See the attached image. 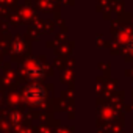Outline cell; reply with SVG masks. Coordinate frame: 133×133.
Here are the masks:
<instances>
[{
    "label": "cell",
    "instance_id": "1",
    "mask_svg": "<svg viewBox=\"0 0 133 133\" xmlns=\"http://www.w3.org/2000/svg\"><path fill=\"white\" fill-rule=\"evenodd\" d=\"M24 97L31 105H41L45 100V88L41 83H31L25 88Z\"/></svg>",
    "mask_w": 133,
    "mask_h": 133
},
{
    "label": "cell",
    "instance_id": "2",
    "mask_svg": "<svg viewBox=\"0 0 133 133\" xmlns=\"http://www.w3.org/2000/svg\"><path fill=\"white\" fill-rule=\"evenodd\" d=\"M44 75H45V69L42 68L41 64L33 66V68H30V69L27 71V77H28L33 83H39V82L42 80Z\"/></svg>",
    "mask_w": 133,
    "mask_h": 133
},
{
    "label": "cell",
    "instance_id": "3",
    "mask_svg": "<svg viewBox=\"0 0 133 133\" xmlns=\"http://www.w3.org/2000/svg\"><path fill=\"white\" fill-rule=\"evenodd\" d=\"M22 49H24V45H22V42H14L13 44V50H14V53H21L22 52Z\"/></svg>",
    "mask_w": 133,
    "mask_h": 133
},
{
    "label": "cell",
    "instance_id": "4",
    "mask_svg": "<svg viewBox=\"0 0 133 133\" xmlns=\"http://www.w3.org/2000/svg\"><path fill=\"white\" fill-rule=\"evenodd\" d=\"M128 50H130V53H133V38L128 41Z\"/></svg>",
    "mask_w": 133,
    "mask_h": 133
}]
</instances>
